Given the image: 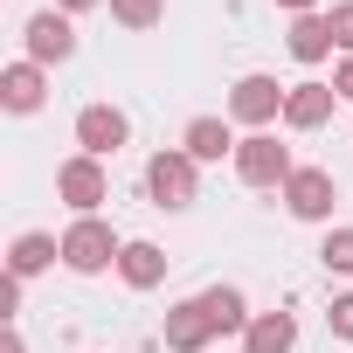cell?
Segmentation results:
<instances>
[{
	"mask_svg": "<svg viewBox=\"0 0 353 353\" xmlns=\"http://www.w3.org/2000/svg\"><path fill=\"white\" fill-rule=\"evenodd\" d=\"M118 277H125L132 291H152V284L166 277V250H159V243H125V256H118Z\"/></svg>",
	"mask_w": 353,
	"mask_h": 353,
	"instance_id": "obj_15",
	"label": "cell"
},
{
	"mask_svg": "<svg viewBox=\"0 0 353 353\" xmlns=\"http://www.w3.org/2000/svg\"><path fill=\"white\" fill-rule=\"evenodd\" d=\"M291 173H298V166H291V145H277L270 132H250V139L236 145V181H243V188H277V194H284Z\"/></svg>",
	"mask_w": 353,
	"mask_h": 353,
	"instance_id": "obj_2",
	"label": "cell"
},
{
	"mask_svg": "<svg viewBox=\"0 0 353 353\" xmlns=\"http://www.w3.org/2000/svg\"><path fill=\"white\" fill-rule=\"evenodd\" d=\"M125 256V243L111 236V222H97V215H77L70 229H63V263L77 270V277H97V270H111Z\"/></svg>",
	"mask_w": 353,
	"mask_h": 353,
	"instance_id": "obj_1",
	"label": "cell"
},
{
	"mask_svg": "<svg viewBox=\"0 0 353 353\" xmlns=\"http://www.w3.org/2000/svg\"><path fill=\"white\" fill-rule=\"evenodd\" d=\"M145 188H152V208H194V188H201V166L173 145V152H152L145 166Z\"/></svg>",
	"mask_w": 353,
	"mask_h": 353,
	"instance_id": "obj_3",
	"label": "cell"
},
{
	"mask_svg": "<svg viewBox=\"0 0 353 353\" xmlns=\"http://www.w3.org/2000/svg\"><path fill=\"white\" fill-rule=\"evenodd\" d=\"M56 256H63V243H56V236H42V229H28V236H14V250H8V277H21V284H28V277H42Z\"/></svg>",
	"mask_w": 353,
	"mask_h": 353,
	"instance_id": "obj_13",
	"label": "cell"
},
{
	"mask_svg": "<svg viewBox=\"0 0 353 353\" xmlns=\"http://www.w3.org/2000/svg\"><path fill=\"white\" fill-rule=\"evenodd\" d=\"M243 346H250V353H291V346H298V319H291V312H256L250 332H243Z\"/></svg>",
	"mask_w": 353,
	"mask_h": 353,
	"instance_id": "obj_14",
	"label": "cell"
},
{
	"mask_svg": "<svg viewBox=\"0 0 353 353\" xmlns=\"http://www.w3.org/2000/svg\"><path fill=\"white\" fill-rule=\"evenodd\" d=\"M325 21H332V42H339V49L353 56V0H339V8H332Z\"/></svg>",
	"mask_w": 353,
	"mask_h": 353,
	"instance_id": "obj_20",
	"label": "cell"
},
{
	"mask_svg": "<svg viewBox=\"0 0 353 353\" xmlns=\"http://www.w3.org/2000/svg\"><path fill=\"white\" fill-rule=\"evenodd\" d=\"M42 97H49L42 63H8V70H0V104H8V111H42Z\"/></svg>",
	"mask_w": 353,
	"mask_h": 353,
	"instance_id": "obj_11",
	"label": "cell"
},
{
	"mask_svg": "<svg viewBox=\"0 0 353 353\" xmlns=\"http://www.w3.org/2000/svg\"><path fill=\"white\" fill-rule=\"evenodd\" d=\"M63 14H90V8H104V0H56Z\"/></svg>",
	"mask_w": 353,
	"mask_h": 353,
	"instance_id": "obj_24",
	"label": "cell"
},
{
	"mask_svg": "<svg viewBox=\"0 0 353 353\" xmlns=\"http://www.w3.org/2000/svg\"><path fill=\"white\" fill-rule=\"evenodd\" d=\"M56 194H63L77 215H97V201L111 194V181H104V159H90V152L63 159V166H56Z\"/></svg>",
	"mask_w": 353,
	"mask_h": 353,
	"instance_id": "obj_5",
	"label": "cell"
},
{
	"mask_svg": "<svg viewBox=\"0 0 353 353\" xmlns=\"http://www.w3.org/2000/svg\"><path fill=\"white\" fill-rule=\"evenodd\" d=\"M201 305H208L215 332H250V319H256V312H250V298H243L236 284H208V291H201Z\"/></svg>",
	"mask_w": 353,
	"mask_h": 353,
	"instance_id": "obj_16",
	"label": "cell"
},
{
	"mask_svg": "<svg viewBox=\"0 0 353 353\" xmlns=\"http://www.w3.org/2000/svg\"><path fill=\"white\" fill-rule=\"evenodd\" d=\"M277 8H284V14H312V8H319V0H277Z\"/></svg>",
	"mask_w": 353,
	"mask_h": 353,
	"instance_id": "obj_26",
	"label": "cell"
},
{
	"mask_svg": "<svg viewBox=\"0 0 353 353\" xmlns=\"http://www.w3.org/2000/svg\"><path fill=\"white\" fill-rule=\"evenodd\" d=\"M236 145H243V139H229V125H222V118H194V125H188V139H181V152H188L194 166L236 159Z\"/></svg>",
	"mask_w": 353,
	"mask_h": 353,
	"instance_id": "obj_12",
	"label": "cell"
},
{
	"mask_svg": "<svg viewBox=\"0 0 353 353\" xmlns=\"http://www.w3.org/2000/svg\"><path fill=\"white\" fill-rule=\"evenodd\" d=\"M332 49H339V42H332V21H325V14H298V21H291V56H298V63H325Z\"/></svg>",
	"mask_w": 353,
	"mask_h": 353,
	"instance_id": "obj_17",
	"label": "cell"
},
{
	"mask_svg": "<svg viewBox=\"0 0 353 353\" xmlns=\"http://www.w3.org/2000/svg\"><path fill=\"white\" fill-rule=\"evenodd\" d=\"M332 104H339L332 83H291V90H284V125H291V132H319V125L332 118Z\"/></svg>",
	"mask_w": 353,
	"mask_h": 353,
	"instance_id": "obj_10",
	"label": "cell"
},
{
	"mask_svg": "<svg viewBox=\"0 0 353 353\" xmlns=\"http://www.w3.org/2000/svg\"><path fill=\"white\" fill-rule=\"evenodd\" d=\"M332 201H339V188H332L325 166H298L291 181H284V208L298 222H332Z\"/></svg>",
	"mask_w": 353,
	"mask_h": 353,
	"instance_id": "obj_6",
	"label": "cell"
},
{
	"mask_svg": "<svg viewBox=\"0 0 353 353\" xmlns=\"http://www.w3.org/2000/svg\"><path fill=\"white\" fill-rule=\"evenodd\" d=\"M229 118H243V125H270V118H284V83L277 77H243L236 90H229Z\"/></svg>",
	"mask_w": 353,
	"mask_h": 353,
	"instance_id": "obj_7",
	"label": "cell"
},
{
	"mask_svg": "<svg viewBox=\"0 0 353 353\" xmlns=\"http://www.w3.org/2000/svg\"><path fill=\"white\" fill-rule=\"evenodd\" d=\"M0 353H28V339H21V332L8 325V339H0Z\"/></svg>",
	"mask_w": 353,
	"mask_h": 353,
	"instance_id": "obj_25",
	"label": "cell"
},
{
	"mask_svg": "<svg viewBox=\"0 0 353 353\" xmlns=\"http://www.w3.org/2000/svg\"><path fill=\"white\" fill-rule=\"evenodd\" d=\"M332 90H339V104H353V56L332 70Z\"/></svg>",
	"mask_w": 353,
	"mask_h": 353,
	"instance_id": "obj_23",
	"label": "cell"
},
{
	"mask_svg": "<svg viewBox=\"0 0 353 353\" xmlns=\"http://www.w3.org/2000/svg\"><path fill=\"white\" fill-rule=\"evenodd\" d=\"M319 263H325V270H339V277H353V229H325Z\"/></svg>",
	"mask_w": 353,
	"mask_h": 353,
	"instance_id": "obj_18",
	"label": "cell"
},
{
	"mask_svg": "<svg viewBox=\"0 0 353 353\" xmlns=\"http://www.w3.org/2000/svg\"><path fill=\"white\" fill-rule=\"evenodd\" d=\"M325 325H332L339 339H353V291H346V298H332V312H325Z\"/></svg>",
	"mask_w": 353,
	"mask_h": 353,
	"instance_id": "obj_21",
	"label": "cell"
},
{
	"mask_svg": "<svg viewBox=\"0 0 353 353\" xmlns=\"http://www.w3.org/2000/svg\"><path fill=\"white\" fill-rule=\"evenodd\" d=\"M14 312H21V277H8V284H0V319L14 325Z\"/></svg>",
	"mask_w": 353,
	"mask_h": 353,
	"instance_id": "obj_22",
	"label": "cell"
},
{
	"mask_svg": "<svg viewBox=\"0 0 353 353\" xmlns=\"http://www.w3.org/2000/svg\"><path fill=\"white\" fill-rule=\"evenodd\" d=\"M125 139H132L125 111H111V104H83V111H77V145H83L90 159H111Z\"/></svg>",
	"mask_w": 353,
	"mask_h": 353,
	"instance_id": "obj_8",
	"label": "cell"
},
{
	"mask_svg": "<svg viewBox=\"0 0 353 353\" xmlns=\"http://www.w3.org/2000/svg\"><path fill=\"white\" fill-rule=\"evenodd\" d=\"M21 42H28V63H42V70L77 56V28H70V14H63V8H42V14H28Z\"/></svg>",
	"mask_w": 353,
	"mask_h": 353,
	"instance_id": "obj_4",
	"label": "cell"
},
{
	"mask_svg": "<svg viewBox=\"0 0 353 353\" xmlns=\"http://www.w3.org/2000/svg\"><path fill=\"white\" fill-rule=\"evenodd\" d=\"M208 339H215V319L201 298H181L166 312V353H208Z\"/></svg>",
	"mask_w": 353,
	"mask_h": 353,
	"instance_id": "obj_9",
	"label": "cell"
},
{
	"mask_svg": "<svg viewBox=\"0 0 353 353\" xmlns=\"http://www.w3.org/2000/svg\"><path fill=\"white\" fill-rule=\"evenodd\" d=\"M111 14H118L125 28H152V21L166 14V0H111Z\"/></svg>",
	"mask_w": 353,
	"mask_h": 353,
	"instance_id": "obj_19",
	"label": "cell"
}]
</instances>
